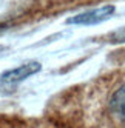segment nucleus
Here are the masks:
<instances>
[{
    "instance_id": "nucleus-2",
    "label": "nucleus",
    "mask_w": 125,
    "mask_h": 128,
    "mask_svg": "<svg viewBox=\"0 0 125 128\" xmlns=\"http://www.w3.org/2000/svg\"><path fill=\"white\" fill-rule=\"evenodd\" d=\"M40 63L39 62H28V63H23V65L12 68L10 71H6L2 74L0 77V84L5 85V86H11V85H17L20 84L22 80L28 79L30 76L36 74V72L40 71Z\"/></svg>"
},
{
    "instance_id": "nucleus-1",
    "label": "nucleus",
    "mask_w": 125,
    "mask_h": 128,
    "mask_svg": "<svg viewBox=\"0 0 125 128\" xmlns=\"http://www.w3.org/2000/svg\"><path fill=\"white\" fill-rule=\"evenodd\" d=\"M114 12V6L113 5H104L99 8H94V10L90 11H85V12H80L74 17L68 19V23L71 25H97L104 20H106L108 17H111Z\"/></svg>"
},
{
    "instance_id": "nucleus-3",
    "label": "nucleus",
    "mask_w": 125,
    "mask_h": 128,
    "mask_svg": "<svg viewBox=\"0 0 125 128\" xmlns=\"http://www.w3.org/2000/svg\"><path fill=\"white\" fill-rule=\"evenodd\" d=\"M108 114L119 122H125V84L118 86L108 100Z\"/></svg>"
},
{
    "instance_id": "nucleus-6",
    "label": "nucleus",
    "mask_w": 125,
    "mask_h": 128,
    "mask_svg": "<svg viewBox=\"0 0 125 128\" xmlns=\"http://www.w3.org/2000/svg\"><path fill=\"white\" fill-rule=\"evenodd\" d=\"M0 31H2V28H0Z\"/></svg>"
},
{
    "instance_id": "nucleus-4",
    "label": "nucleus",
    "mask_w": 125,
    "mask_h": 128,
    "mask_svg": "<svg viewBox=\"0 0 125 128\" xmlns=\"http://www.w3.org/2000/svg\"><path fill=\"white\" fill-rule=\"evenodd\" d=\"M110 42L111 43H124L125 42V28L113 32V36L110 37Z\"/></svg>"
},
{
    "instance_id": "nucleus-5",
    "label": "nucleus",
    "mask_w": 125,
    "mask_h": 128,
    "mask_svg": "<svg viewBox=\"0 0 125 128\" xmlns=\"http://www.w3.org/2000/svg\"><path fill=\"white\" fill-rule=\"evenodd\" d=\"M2 51H5V50H3V48H0V52H2Z\"/></svg>"
}]
</instances>
